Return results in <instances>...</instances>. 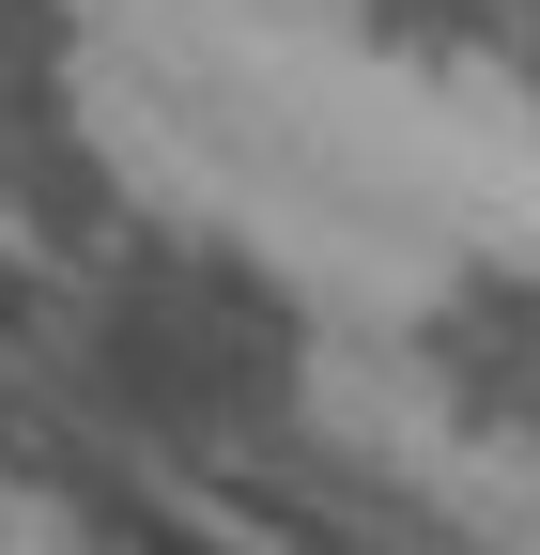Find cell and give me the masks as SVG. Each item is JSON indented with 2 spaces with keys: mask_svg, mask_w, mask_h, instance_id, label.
<instances>
[{
  "mask_svg": "<svg viewBox=\"0 0 540 555\" xmlns=\"http://www.w3.org/2000/svg\"><path fill=\"white\" fill-rule=\"evenodd\" d=\"M525 0H371V31H401V47H463V31H510Z\"/></svg>",
  "mask_w": 540,
  "mask_h": 555,
  "instance_id": "2",
  "label": "cell"
},
{
  "mask_svg": "<svg viewBox=\"0 0 540 555\" xmlns=\"http://www.w3.org/2000/svg\"><path fill=\"white\" fill-rule=\"evenodd\" d=\"M510 31H525V78H540V0H525V16H510Z\"/></svg>",
  "mask_w": 540,
  "mask_h": 555,
  "instance_id": "3",
  "label": "cell"
},
{
  "mask_svg": "<svg viewBox=\"0 0 540 555\" xmlns=\"http://www.w3.org/2000/svg\"><path fill=\"white\" fill-rule=\"evenodd\" d=\"M433 356H448V401L540 416V278H463L433 309Z\"/></svg>",
  "mask_w": 540,
  "mask_h": 555,
  "instance_id": "1",
  "label": "cell"
}]
</instances>
